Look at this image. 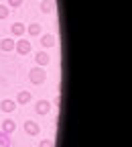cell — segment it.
<instances>
[{
    "label": "cell",
    "mask_w": 132,
    "mask_h": 147,
    "mask_svg": "<svg viewBox=\"0 0 132 147\" xmlns=\"http://www.w3.org/2000/svg\"><path fill=\"white\" fill-rule=\"evenodd\" d=\"M29 78H31L33 84L39 86V84H43V82L47 80V74H45V69L39 65V67H33V69H31V76H29Z\"/></svg>",
    "instance_id": "1"
},
{
    "label": "cell",
    "mask_w": 132,
    "mask_h": 147,
    "mask_svg": "<svg viewBox=\"0 0 132 147\" xmlns=\"http://www.w3.org/2000/svg\"><path fill=\"white\" fill-rule=\"evenodd\" d=\"M14 49H16L18 53H21V55H29L33 47H31V41H27V39H18V41H16V47H14Z\"/></svg>",
    "instance_id": "2"
},
{
    "label": "cell",
    "mask_w": 132,
    "mask_h": 147,
    "mask_svg": "<svg viewBox=\"0 0 132 147\" xmlns=\"http://www.w3.org/2000/svg\"><path fill=\"white\" fill-rule=\"evenodd\" d=\"M49 110H51V102L49 100H39L35 104V113L37 115H49Z\"/></svg>",
    "instance_id": "3"
},
{
    "label": "cell",
    "mask_w": 132,
    "mask_h": 147,
    "mask_svg": "<svg viewBox=\"0 0 132 147\" xmlns=\"http://www.w3.org/2000/svg\"><path fill=\"white\" fill-rule=\"evenodd\" d=\"M0 131L6 133V135H12V133L16 131V123H14V121H10V119L2 121V125H0Z\"/></svg>",
    "instance_id": "4"
},
{
    "label": "cell",
    "mask_w": 132,
    "mask_h": 147,
    "mask_svg": "<svg viewBox=\"0 0 132 147\" xmlns=\"http://www.w3.org/2000/svg\"><path fill=\"white\" fill-rule=\"evenodd\" d=\"M31 100H33V94H31L29 90H21L16 94V104H29Z\"/></svg>",
    "instance_id": "5"
},
{
    "label": "cell",
    "mask_w": 132,
    "mask_h": 147,
    "mask_svg": "<svg viewBox=\"0 0 132 147\" xmlns=\"http://www.w3.org/2000/svg\"><path fill=\"white\" fill-rule=\"evenodd\" d=\"M39 131H41V127L37 125L35 121H27L25 123V133L27 135H39Z\"/></svg>",
    "instance_id": "6"
},
{
    "label": "cell",
    "mask_w": 132,
    "mask_h": 147,
    "mask_svg": "<svg viewBox=\"0 0 132 147\" xmlns=\"http://www.w3.org/2000/svg\"><path fill=\"white\" fill-rule=\"evenodd\" d=\"M16 108V100H10V98H4L2 102H0V110L2 113H12V110Z\"/></svg>",
    "instance_id": "7"
},
{
    "label": "cell",
    "mask_w": 132,
    "mask_h": 147,
    "mask_svg": "<svg viewBox=\"0 0 132 147\" xmlns=\"http://www.w3.org/2000/svg\"><path fill=\"white\" fill-rule=\"evenodd\" d=\"M35 61H37V63H39V65L43 67V65H49L51 57H49V53H47V51H39V53L35 55Z\"/></svg>",
    "instance_id": "8"
},
{
    "label": "cell",
    "mask_w": 132,
    "mask_h": 147,
    "mask_svg": "<svg viewBox=\"0 0 132 147\" xmlns=\"http://www.w3.org/2000/svg\"><path fill=\"white\" fill-rule=\"evenodd\" d=\"M55 43H57V41H55V35H41V45L43 47H55Z\"/></svg>",
    "instance_id": "9"
},
{
    "label": "cell",
    "mask_w": 132,
    "mask_h": 147,
    "mask_svg": "<svg viewBox=\"0 0 132 147\" xmlns=\"http://www.w3.org/2000/svg\"><path fill=\"white\" fill-rule=\"evenodd\" d=\"M10 33H12V35H16V37H23V35L27 33V27H25L23 23H14V25L10 27Z\"/></svg>",
    "instance_id": "10"
},
{
    "label": "cell",
    "mask_w": 132,
    "mask_h": 147,
    "mask_svg": "<svg viewBox=\"0 0 132 147\" xmlns=\"http://www.w3.org/2000/svg\"><path fill=\"white\" fill-rule=\"evenodd\" d=\"M14 47H16V41H12V39H2L0 41V49L2 51H14Z\"/></svg>",
    "instance_id": "11"
},
{
    "label": "cell",
    "mask_w": 132,
    "mask_h": 147,
    "mask_svg": "<svg viewBox=\"0 0 132 147\" xmlns=\"http://www.w3.org/2000/svg\"><path fill=\"white\" fill-rule=\"evenodd\" d=\"M27 33H29L31 37H37V35H41V25H37V23L29 25V27H27Z\"/></svg>",
    "instance_id": "12"
},
{
    "label": "cell",
    "mask_w": 132,
    "mask_h": 147,
    "mask_svg": "<svg viewBox=\"0 0 132 147\" xmlns=\"http://www.w3.org/2000/svg\"><path fill=\"white\" fill-rule=\"evenodd\" d=\"M41 12H45V14L53 12V2L51 0H41Z\"/></svg>",
    "instance_id": "13"
},
{
    "label": "cell",
    "mask_w": 132,
    "mask_h": 147,
    "mask_svg": "<svg viewBox=\"0 0 132 147\" xmlns=\"http://www.w3.org/2000/svg\"><path fill=\"white\" fill-rule=\"evenodd\" d=\"M4 145H10V135L0 131V147H4Z\"/></svg>",
    "instance_id": "14"
},
{
    "label": "cell",
    "mask_w": 132,
    "mask_h": 147,
    "mask_svg": "<svg viewBox=\"0 0 132 147\" xmlns=\"http://www.w3.org/2000/svg\"><path fill=\"white\" fill-rule=\"evenodd\" d=\"M10 14V8L6 6V4H0V21H2V18H6Z\"/></svg>",
    "instance_id": "15"
},
{
    "label": "cell",
    "mask_w": 132,
    "mask_h": 147,
    "mask_svg": "<svg viewBox=\"0 0 132 147\" xmlns=\"http://www.w3.org/2000/svg\"><path fill=\"white\" fill-rule=\"evenodd\" d=\"M21 4H23V0H8V4H6V6H8V8H18Z\"/></svg>",
    "instance_id": "16"
},
{
    "label": "cell",
    "mask_w": 132,
    "mask_h": 147,
    "mask_svg": "<svg viewBox=\"0 0 132 147\" xmlns=\"http://www.w3.org/2000/svg\"><path fill=\"white\" fill-rule=\"evenodd\" d=\"M39 147H55V143H53V139H43Z\"/></svg>",
    "instance_id": "17"
},
{
    "label": "cell",
    "mask_w": 132,
    "mask_h": 147,
    "mask_svg": "<svg viewBox=\"0 0 132 147\" xmlns=\"http://www.w3.org/2000/svg\"><path fill=\"white\" fill-rule=\"evenodd\" d=\"M4 147H10V145H4Z\"/></svg>",
    "instance_id": "18"
}]
</instances>
